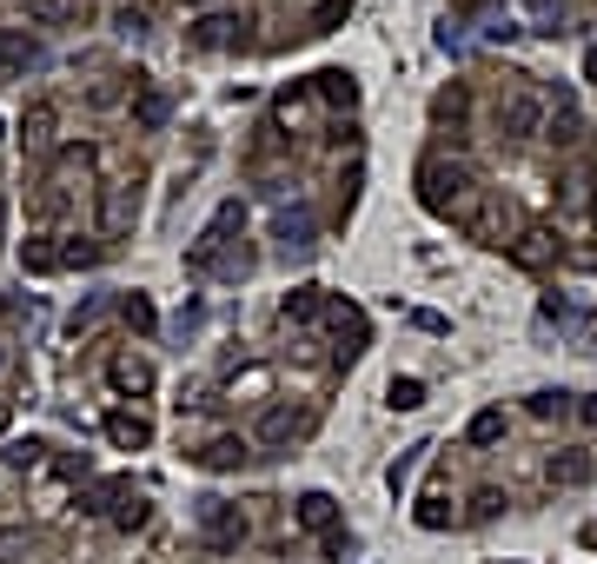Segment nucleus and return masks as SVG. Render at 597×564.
Returning a JSON list of instances; mask_svg holds the SVG:
<instances>
[{"mask_svg":"<svg viewBox=\"0 0 597 564\" xmlns=\"http://www.w3.org/2000/svg\"><path fill=\"white\" fill-rule=\"evenodd\" d=\"M551 140H577V113H558L551 120Z\"/></svg>","mask_w":597,"mask_h":564,"instance_id":"nucleus-32","label":"nucleus"},{"mask_svg":"<svg viewBox=\"0 0 597 564\" xmlns=\"http://www.w3.org/2000/svg\"><path fill=\"white\" fill-rule=\"evenodd\" d=\"M40 452H47L40 439H14V445H8V465H14V471H34V465H40Z\"/></svg>","mask_w":597,"mask_h":564,"instance_id":"nucleus-23","label":"nucleus"},{"mask_svg":"<svg viewBox=\"0 0 597 564\" xmlns=\"http://www.w3.org/2000/svg\"><path fill=\"white\" fill-rule=\"evenodd\" d=\"M299 432H306V419H292L286 406H273V412L260 419V445H292Z\"/></svg>","mask_w":597,"mask_h":564,"instance_id":"nucleus-11","label":"nucleus"},{"mask_svg":"<svg viewBox=\"0 0 597 564\" xmlns=\"http://www.w3.org/2000/svg\"><path fill=\"white\" fill-rule=\"evenodd\" d=\"M114 27H120V34H140V27H146V14H140V8H120V21H114Z\"/></svg>","mask_w":597,"mask_h":564,"instance_id":"nucleus-31","label":"nucleus"},{"mask_svg":"<svg viewBox=\"0 0 597 564\" xmlns=\"http://www.w3.org/2000/svg\"><path fill=\"white\" fill-rule=\"evenodd\" d=\"M279 232L292 239V247H306V239H312V213H279Z\"/></svg>","mask_w":597,"mask_h":564,"instance_id":"nucleus-26","label":"nucleus"},{"mask_svg":"<svg viewBox=\"0 0 597 564\" xmlns=\"http://www.w3.org/2000/svg\"><path fill=\"white\" fill-rule=\"evenodd\" d=\"M504 505H511V499H504V492H491V485H485V492H471V518H498Z\"/></svg>","mask_w":597,"mask_h":564,"instance_id":"nucleus-27","label":"nucleus"},{"mask_svg":"<svg viewBox=\"0 0 597 564\" xmlns=\"http://www.w3.org/2000/svg\"><path fill=\"white\" fill-rule=\"evenodd\" d=\"M94 260H100L94 239H67V247H60V266H94Z\"/></svg>","mask_w":597,"mask_h":564,"instance_id":"nucleus-24","label":"nucleus"},{"mask_svg":"<svg viewBox=\"0 0 597 564\" xmlns=\"http://www.w3.org/2000/svg\"><path fill=\"white\" fill-rule=\"evenodd\" d=\"M140 525H146V505H140V499H133V505H127V512H120V531H140Z\"/></svg>","mask_w":597,"mask_h":564,"instance_id":"nucleus-33","label":"nucleus"},{"mask_svg":"<svg viewBox=\"0 0 597 564\" xmlns=\"http://www.w3.org/2000/svg\"><path fill=\"white\" fill-rule=\"evenodd\" d=\"M47 133H53V107H47V100H34V107H27V120H21V140H27V146H40Z\"/></svg>","mask_w":597,"mask_h":564,"instance_id":"nucleus-20","label":"nucleus"},{"mask_svg":"<svg viewBox=\"0 0 597 564\" xmlns=\"http://www.w3.org/2000/svg\"><path fill=\"white\" fill-rule=\"evenodd\" d=\"M292 518H299V531H312V538H332V531H338V499H332V492H306Z\"/></svg>","mask_w":597,"mask_h":564,"instance_id":"nucleus-5","label":"nucleus"},{"mask_svg":"<svg viewBox=\"0 0 597 564\" xmlns=\"http://www.w3.org/2000/svg\"><path fill=\"white\" fill-rule=\"evenodd\" d=\"M498 127H504V140H538V127H545V100H538V94H511V100L498 107Z\"/></svg>","mask_w":597,"mask_h":564,"instance_id":"nucleus-3","label":"nucleus"},{"mask_svg":"<svg viewBox=\"0 0 597 564\" xmlns=\"http://www.w3.org/2000/svg\"><path fill=\"white\" fill-rule=\"evenodd\" d=\"M120 312H127V326H133V333H153V326H159V312H153V299H146V292H127V299H120Z\"/></svg>","mask_w":597,"mask_h":564,"instance_id":"nucleus-16","label":"nucleus"},{"mask_svg":"<svg viewBox=\"0 0 597 564\" xmlns=\"http://www.w3.org/2000/svg\"><path fill=\"white\" fill-rule=\"evenodd\" d=\"M0 133H8V127H0Z\"/></svg>","mask_w":597,"mask_h":564,"instance_id":"nucleus-38","label":"nucleus"},{"mask_svg":"<svg viewBox=\"0 0 597 564\" xmlns=\"http://www.w3.org/2000/svg\"><path fill=\"white\" fill-rule=\"evenodd\" d=\"M577 419H584V425H597V392H590V398H584V406H577Z\"/></svg>","mask_w":597,"mask_h":564,"instance_id":"nucleus-34","label":"nucleus"},{"mask_svg":"<svg viewBox=\"0 0 597 564\" xmlns=\"http://www.w3.org/2000/svg\"><path fill=\"white\" fill-rule=\"evenodd\" d=\"M246 14H206V21H193V47H206V53H219V47H246Z\"/></svg>","mask_w":597,"mask_h":564,"instance_id":"nucleus-4","label":"nucleus"},{"mask_svg":"<svg viewBox=\"0 0 597 564\" xmlns=\"http://www.w3.org/2000/svg\"><path fill=\"white\" fill-rule=\"evenodd\" d=\"M114 385H120V392H153V365H140V359H114Z\"/></svg>","mask_w":597,"mask_h":564,"instance_id":"nucleus-15","label":"nucleus"},{"mask_svg":"<svg viewBox=\"0 0 597 564\" xmlns=\"http://www.w3.org/2000/svg\"><path fill=\"white\" fill-rule=\"evenodd\" d=\"M584 80H597V47H590V53H584Z\"/></svg>","mask_w":597,"mask_h":564,"instance_id":"nucleus-35","label":"nucleus"},{"mask_svg":"<svg viewBox=\"0 0 597 564\" xmlns=\"http://www.w3.org/2000/svg\"><path fill=\"white\" fill-rule=\"evenodd\" d=\"M21 266H27V273H60V247H47V239H27V247H21Z\"/></svg>","mask_w":597,"mask_h":564,"instance_id":"nucleus-18","label":"nucleus"},{"mask_svg":"<svg viewBox=\"0 0 597 564\" xmlns=\"http://www.w3.org/2000/svg\"><path fill=\"white\" fill-rule=\"evenodd\" d=\"M425 452H432V445H411V452H398V458L385 465V485H392V492H405V485H411V471H418V458H425Z\"/></svg>","mask_w":597,"mask_h":564,"instance_id":"nucleus-17","label":"nucleus"},{"mask_svg":"<svg viewBox=\"0 0 597 564\" xmlns=\"http://www.w3.org/2000/svg\"><path fill=\"white\" fill-rule=\"evenodd\" d=\"M292 326H306V319H319V286H299V292H286V305H279Z\"/></svg>","mask_w":597,"mask_h":564,"instance_id":"nucleus-19","label":"nucleus"},{"mask_svg":"<svg viewBox=\"0 0 597 564\" xmlns=\"http://www.w3.org/2000/svg\"><path fill=\"white\" fill-rule=\"evenodd\" d=\"M564 412H571L564 392H538V398H532V419H564Z\"/></svg>","mask_w":597,"mask_h":564,"instance_id":"nucleus-25","label":"nucleus"},{"mask_svg":"<svg viewBox=\"0 0 597 564\" xmlns=\"http://www.w3.org/2000/svg\"><path fill=\"white\" fill-rule=\"evenodd\" d=\"M418 200L432 206V213H465L471 173L465 167H445V159H425V167H418Z\"/></svg>","mask_w":597,"mask_h":564,"instance_id":"nucleus-1","label":"nucleus"},{"mask_svg":"<svg viewBox=\"0 0 597 564\" xmlns=\"http://www.w3.org/2000/svg\"><path fill=\"white\" fill-rule=\"evenodd\" d=\"M200 518H206L213 544H239V538H246V518H232V512H226L219 499H206V505H200Z\"/></svg>","mask_w":597,"mask_h":564,"instance_id":"nucleus-10","label":"nucleus"},{"mask_svg":"<svg viewBox=\"0 0 597 564\" xmlns=\"http://www.w3.org/2000/svg\"><path fill=\"white\" fill-rule=\"evenodd\" d=\"M27 21L34 27H80L87 21V0H27Z\"/></svg>","mask_w":597,"mask_h":564,"instance_id":"nucleus-6","label":"nucleus"},{"mask_svg":"<svg viewBox=\"0 0 597 564\" xmlns=\"http://www.w3.org/2000/svg\"><path fill=\"white\" fill-rule=\"evenodd\" d=\"M107 499H120V485H94V492H87V505H80V512H107Z\"/></svg>","mask_w":597,"mask_h":564,"instance_id":"nucleus-30","label":"nucleus"},{"mask_svg":"<svg viewBox=\"0 0 597 564\" xmlns=\"http://www.w3.org/2000/svg\"><path fill=\"white\" fill-rule=\"evenodd\" d=\"M14 551H27V531L21 525H0V564H14Z\"/></svg>","mask_w":597,"mask_h":564,"instance_id":"nucleus-29","label":"nucleus"},{"mask_svg":"<svg viewBox=\"0 0 597 564\" xmlns=\"http://www.w3.org/2000/svg\"><path fill=\"white\" fill-rule=\"evenodd\" d=\"M465 439H471V445H498V439H504V412H478V419L465 425Z\"/></svg>","mask_w":597,"mask_h":564,"instance_id":"nucleus-21","label":"nucleus"},{"mask_svg":"<svg viewBox=\"0 0 597 564\" xmlns=\"http://www.w3.org/2000/svg\"><path fill=\"white\" fill-rule=\"evenodd\" d=\"M385 398H392L398 412H418V406H425V385H418V379H392V392H385Z\"/></svg>","mask_w":597,"mask_h":564,"instance_id":"nucleus-22","label":"nucleus"},{"mask_svg":"<svg viewBox=\"0 0 597 564\" xmlns=\"http://www.w3.org/2000/svg\"><path fill=\"white\" fill-rule=\"evenodd\" d=\"M590 452H551L545 458V478H551V485H590Z\"/></svg>","mask_w":597,"mask_h":564,"instance_id":"nucleus-7","label":"nucleus"},{"mask_svg":"<svg viewBox=\"0 0 597 564\" xmlns=\"http://www.w3.org/2000/svg\"><path fill=\"white\" fill-rule=\"evenodd\" d=\"M319 100H332V107H353V100H359L353 73H338V67H332V73H319Z\"/></svg>","mask_w":597,"mask_h":564,"instance_id":"nucleus-14","label":"nucleus"},{"mask_svg":"<svg viewBox=\"0 0 597 564\" xmlns=\"http://www.w3.org/2000/svg\"><path fill=\"white\" fill-rule=\"evenodd\" d=\"M0 432H8V398H0Z\"/></svg>","mask_w":597,"mask_h":564,"instance_id":"nucleus-36","label":"nucleus"},{"mask_svg":"<svg viewBox=\"0 0 597 564\" xmlns=\"http://www.w3.org/2000/svg\"><path fill=\"white\" fill-rule=\"evenodd\" d=\"M418 525H425V531H445V525H452L445 499H425V505H418Z\"/></svg>","mask_w":597,"mask_h":564,"instance_id":"nucleus-28","label":"nucleus"},{"mask_svg":"<svg viewBox=\"0 0 597 564\" xmlns=\"http://www.w3.org/2000/svg\"><path fill=\"white\" fill-rule=\"evenodd\" d=\"M0 372H8V346H0Z\"/></svg>","mask_w":597,"mask_h":564,"instance_id":"nucleus-37","label":"nucleus"},{"mask_svg":"<svg viewBox=\"0 0 597 564\" xmlns=\"http://www.w3.org/2000/svg\"><path fill=\"white\" fill-rule=\"evenodd\" d=\"M107 439H114V445H127V452H140V445L153 439V425H146V419H133V412H107Z\"/></svg>","mask_w":597,"mask_h":564,"instance_id":"nucleus-12","label":"nucleus"},{"mask_svg":"<svg viewBox=\"0 0 597 564\" xmlns=\"http://www.w3.org/2000/svg\"><path fill=\"white\" fill-rule=\"evenodd\" d=\"M34 60H40V47H34L27 34H0V87H8L14 73H27Z\"/></svg>","mask_w":597,"mask_h":564,"instance_id":"nucleus-8","label":"nucleus"},{"mask_svg":"<svg viewBox=\"0 0 597 564\" xmlns=\"http://www.w3.org/2000/svg\"><path fill=\"white\" fill-rule=\"evenodd\" d=\"M193 458H200L206 471H239V465L252 458V445H246V439H213V445H200Z\"/></svg>","mask_w":597,"mask_h":564,"instance_id":"nucleus-9","label":"nucleus"},{"mask_svg":"<svg viewBox=\"0 0 597 564\" xmlns=\"http://www.w3.org/2000/svg\"><path fill=\"white\" fill-rule=\"evenodd\" d=\"M166 113H174V100H166V94H140V100H133V127H140V133H159Z\"/></svg>","mask_w":597,"mask_h":564,"instance_id":"nucleus-13","label":"nucleus"},{"mask_svg":"<svg viewBox=\"0 0 597 564\" xmlns=\"http://www.w3.org/2000/svg\"><path fill=\"white\" fill-rule=\"evenodd\" d=\"M558 260V232L551 226H525L518 239H511V266H518V273H545Z\"/></svg>","mask_w":597,"mask_h":564,"instance_id":"nucleus-2","label":"nucleus"}]
</instances>
